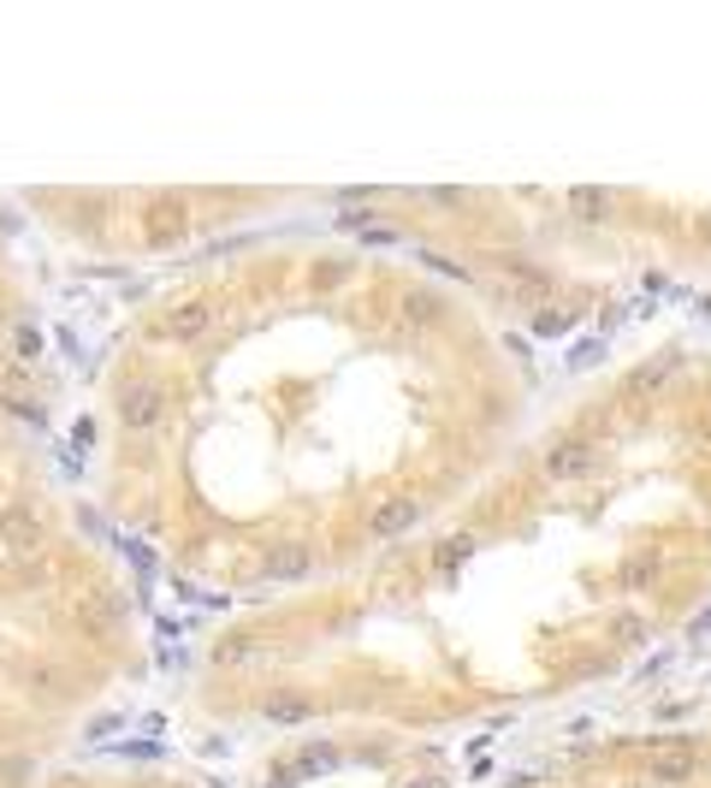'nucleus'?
<instances>
[{
    "instance_id": "1",
    "label": "nucleus",
    "mask_w": 711,
    "mask_h": 788,
    "mask_svg": "<svg viewBox=\"0 0 711 788\" xmlns=\"http://www.w3.org/2000/svg\"><path fill=\"white\" fill-rule=\"evenodd\" d=\"M161 415H167V391L154 386V379H130V386L119 391V427L125 433L161 427Z\"/></svg>"
},
{
    "instance_id": "2",
    "label": "nucleus",
    "mask_w": 711,
    "mask_h": 788,
    "mask_svg": "<svg viewBox=\"0 0 711 788\" xmlns=\"http://www.w3.org/2000/svg\"><path fill=\"white\" fill-rule=\"evenodd\" d=\"M214 327V302L208 297H184L172 302V309L161 315V327H154V339H172V344H196L202 332Z\"/></svg>"
},
{
    "instance_id": "3",
    "label": "nucleus",
    "mask_w": 711,
    "mask_h": 788,
    "mask_svg": "<svg viewBox=\"0 0 711 788\" xmlns=\"http://www.w3.org/2000/svg\"><path fill=\"white\" fill-rule=\"evenodd\" d=\"M593 469H599V445L593 439H558L546 450V475L551 480H587Z\"/></svg>"
},
{
    "instance_id": "4",
    "label": "nucleus",
    "mask_w": 711,
    "mask_h": 788,
    "mask_svg": "<svg viewBox=\"0 0 711 788\" xmlns=\"http://www.w3.org/2000/svg\"><path fill=\"white\" fill-rule=\"evenodd\" d=\"M309 569H314V558H309V546H297V539H279V546L261 551V575L267 581H302Z\"/></svg>"
},
{
    "instance_id": "5",
    "label": "nucleus",
    "mask_w": 711,
    "mask_h": 788,
    "mask_svg": "<svg viewBox=\"0 0 711 788\" xmlns=\"http://www.w3.org/2000/svg\"><path fill=\"white\" fill-rule=\"evenodd\" d=\"M0 539H7L19 558H24V551H36L42 546V516H36L31 504H7V510H0Z\"/></svg>"
},
{
    "instance_id": "6",
    "label": "nucleus",
    "mask_w": 711,
    "mask_h": 788,
    "mask_svg": "<svg viewBox=\"0 0 711 788\" xmlns=\"http://www.w3.org/2000/svg\"><path fill=\"white\" fill-rule=\"evenodd\" d=\"M142 231H149V243H179L184 231H191V214H184V202H149V214H142Z\"/></svg>"
},
{
    "instance_id": "7",
    "label": "nucleus",
    "mask_w": 711,
    "mask_h": 788,
    "mask_svg": "<svg viewBox=\"0 0 711 788\" xmlns=\"http://www.w3.org/2000/svg\"><path fill=\"white\" fill-rule=\"evenodd\" d=\"M415 516H421V504L415 499H391V504H380L374 510V539H398V534H410L415 528Z\"/></svg>"
},
{
    "instance_id": "8",
    "label": "nucleus",
    "mask_w": 711,
    "mask_h": 788,
    "mask_svg": "<svg viewBox=\"0 0 711 788\" xmlns=\"http://www.w3.org/2000/svg\"><path fill=\"white\" fill-rule=\"evenodd\" d=\"M261 711H267V723H302L314 706L302 694H267V699H261Z\"/></svg>"
},
{
    "instance_id": "9",
    "label": "nucleus",
    "mask_w": 711,
    "mask_h": 788,
    "mask_svg": "<svg viewBox=\"0 0 711 788\" xmlns=\"http://www.w3.org/2000/svg\"><path fill=\"white\" fill-rule=\"evenodd\" d=\"M474 546H481V539H474V534L439 539V546H433V569H445V575H451L457 563H469V558H474Z\"/></svg>"
},
{
    "instance_id": "10",
    "label": "nucleus",
    "mask_w": 711,
    "mask_h": 788,
    "mask_svg": "<svg viewBox=\"0 0 711 788\" xmlns=\"http://www.w3.org/2000/svg\"><path fill=\"white\" fill-rule=\"evenodd\" d=\"M570 214L575 220H605V214H611V196H605V190H570Z\"/></svg>"
},
{
    "instance_id": "11",
    "label": "nucleus",
    "mask_w": 711,
    "mask_h": 788,
    "mask_svg": "<svg viewBox=\"0 0 711 788\" xmlns=\"http://www.w3.org/2000/svg\"><path fill=\"white\" fill-rule=\"evenodd\" d=\"M119 610H125V605H113V599H83V629H90V635H107L113 623H119Z\"/></svg>"
},
{
    "instance_id": "12",
    "label": "nucleus",
    "mask_w": 711,
    "mask_h": 788,
    "mask_svg": "<svg viewBox=\"0 0 711 788\" xmlns=\"http://www.w3.org/2000/svg\"><path fill=\"white\" fill-rule=\"evenodd\" d=\"M563 327H575V309H563V302H551V309L534 315V332H540V339H558Z\"/></svg>"
},
{
    "instance_id": "13",
    "label": "nucleus",
    "mask_w": 711,
    "mask_h": 788,
    "mask_svg": "<svg viewBox=\"0 0 711 788\" xmlns=\"http://www.w3.org/2000/svg\"><path fill=\"white\" fill-rule=\"evenodd\" d=\"M12 350H19L24 362H31V356H42V332L31 327V320H19V327H12Z\"/></svg>"
},
{
    "instance_id": "14",
    "label": "nucleus",
    "mask_w": 711,
    "mask_h": 788,
    "mask_svg": "<svg viewBox=\"0 0 711 788\" xmlns=\"http://www.w3.org/2000/svg\"><path fill=\"white\" fill-rule=\"evenodd\" d=\"M688 770H693V758H688V753H664L658 765H652V777H688Z\"/></svg>"
},
{
    "instance_id": "15",
    "label": "nucleus",
    "mask_w": 711,
    "mask_h": 788,
    "mask_svg": "<svg viewBox=\"0 0 711 788\" xmlns=\"http://www.w3.org/2000/svg\"><path fill=\"white\" fill-rule=\"evenodd\" d=\"M238 659H250V640H220L214 647V664H238Z\"/></svg>"
},
{
    "instance_id": "16",
    "label": "nucleus",
    "mask_w": 711,
    "mask_h": 788,
    "mask_svg": "<svg viewBox=\"0 0 711 788\" xmlns=\"http://www.w3.org/2000/svg\"><path fill=\"white\" fill-rule=\"evenodd\" d=\"M421 261H427V267H433V273H445V279L469 285V273H462V267H457V261H451V255H421Z\"/></svg>"
},
{
    "instance_id": "17",
    "label": "nucleus",
    "mask_w": 711,
    "mask_h": 788,
    "mask_svg": "<svg viewBox=\"0 0 711 788\" xmlns=\"http://www.w3.org/2000/svg\"><path fill=\"white\" fill-rule=\"evenodd\" d=\"M0 777H7V783L31 777V758H24V753H12V758H7V765H0Z\"/></svg>"
},
{
    "instance_id": "18",
    "label": "nucleus",
    "mask_w": 711,
    "mask_h": 788,
    "mask_svg": "<svg viewBox=\"0 0 711 788\" xmlns=\"http://www.w3.org/2000/svg\"><path fill=\"white\" fill-rule=\"evenodd\" d=\"M617 640H646V623L641 617H622L617 623Z\"/></svg>"
},
{
    "instance_id": "19",
    "label": "nucleus",
    "mask_w": 711,
    "mask_h": 788,
    "mask_svg": "<svg viewBox=\"0 0 711 788\" xmlns=\"http://www.w3.org/2000/svg\"><path fill=\"white\" fill-rule=\"evenodd\" d=\"M403 788H451V777H439V770H421V777H410Z\"/></svg>"
}]
</instances>
